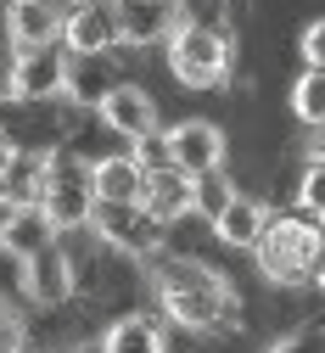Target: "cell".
I'll use <instances>...</instances> for the list:
<instances>
[{
    "instance_id": "obj_5",
    "label": "cell",
    "mask_w": 325,
    "mask_h": 353,
    "mask_svg": "<svg viewBox=\"0 0 325 353\" xmlns=\"http://www.w3.org/2000/svg\"><path fill=\"white\" fill-rule=\"evenodd\" d=\"M90 236H96V247H107L118 258H163L168 225H157L141 202H96Z\"/></svg>"
},
{
    "instance_id": "obj_20",
    "label": "cell",
    "mask_w": 325,
    "mask_h": 353,
    "mask_svg": "<svg viewBox=\"0 0 325 353\" xmlns=\"http://www.w3.org/2000/svg\"><path fill=\"white\" fill-rule=\"evenodd\" d=\"M292 118L303 129H314V135H325V68H303L292 79Z\"/></svg>"
},
{
    "instance_id": "obj_28",
    "label": "cell",
    "mask_w": 325,
    "mask_h": 353,
    "mask_svg": "<svg viewBox=\"0 0 325 353\" xmlns=\"http://www.w3.org/2000/svg\"><path fill=\"white\" fill-rule=\"evenodd\" d=\"M0 331H6V297H0Z\"/></svg>"
},
{
    "instance_id": "obj_27",
    "label": "cell",
    "mask_w": 325,
    "mask_h": 353,
    "mask_svg": "<svg viewBox=\"0 0 325 353\" xmlns=\"http://www.w3.org/2000/svg\"><path fill=\"white\" fill-rule=\"evenodd\" d=\"M28 6H62V0H28Z\"/></svg>"
},
{
    "instance_id": "obj_2",
    "label": "cell",
    "mask_w": 325,
    "mask_h": 353,
    "mask_svg": "<svg viewBox=\"0 0 325 353\" xmlns=\"http://www.w3.org/2000/svg\"><path fill=\"white\" fill-rule=\"evenodd\" d=\"M325 252V230L308 213H269V225L253 247V263L269 286H303Z\"/></svg>"
},
{
    "instance_id": "obj_22",
    "label": "cell",
    "mask_w": 325,
    "mask_h": 353,
    "mask_svg": "<svg viewBox=\"0 0 325 353\" xmlns=\"http://www.w3.org/2000/svg\"><path fill=\"white\" fill-rule=\"evenodd\" d=\"M236 191H242V185H236V180H230V174H224V168H219V174H202V180H197V213H202V219H208V225H213V219L224 213V202H230V196H236Z\"/></svg>"
},
{
    "instance_id": "obj_26",
    "label": "cell",
    "mask_w": 325,
    "mask_h": 353,
    "mask_svg": "<svg viewBox=\"0 0 325 353\" xmlns=\"http://www.w3.org/2000/svg\"><path fill=\"white\" fill-rule=\"evenodd\" d=\"M308 286H314V292L325 297V252H319V263H314V275H308Z\"/></svg>"
},
{
    "instance_id": "obj_3",
    "label": "cell",
    "mask_w": 325,
    "mask_h": 353,
    "mask_svg": "<svg viewBox=\"0 0 325 353\" xmlns=\"http://www.w3.org/2000/svg\"><path fill=\"white\" fill-rule=\"evenodd\" d=\"M236 68V39L219 23H191L179 17V28L168 34V73L185 90H219Z\"/></svg>"
},
{
    "instance_id": "obj_14",
    "label": "cell",
    "mask_w": 325,
    "mask_h": 353,
    "mask_svg": "<svg viewBox=\"0 0 325 353\" xmlns=\"http://www.w3.org/2000/svg\"><path fill=\"white\" fill-rule=\"evenodd\" d=\"M45 180H51V152H23L12 157V168L0 174V213L6 208H39L45 202Z\"/></svg>"
},
{
    "instance_id": "obj_9",
    "label": "cell",
    "mask_w": 325,
    "mask_h": 353,
    "mask_svg": "<svg viewBox=\"0 0 325 353\" xmlns=\"http://www.w3.org/2000/svg\"><path fill=\"white\" fill-rule=\"evenodd\" d=\"M62 46H68V57H112V51L124 46L112 0H84V6H68V17H62Z\"/></svg>"
},
{
    "instance_id": "obj_21",
    "label": "cell",
    "mask_w": 325,
    "mask_h": 353,
    "mask_svg": "<svg viewBox=\"0 0 325 353\" xmlns=\"http://www.w3.org/2000/svg\"><path fill=\"white\" fill-rule=\"evenodd\" d=\"M297 213L325 225V157H308L303 174H297Z\"/></svg>"
},
{
    "instance_id": "obj_13",
    "label": "cell",
    "mask_w": 325,
    "mask_h": 353,
    "mask_svg": "<svg viewBox=\"0 0 325 353\" xmlns=\"http://www.w3.org/2000/svg\"><path fill=\"white\" fill-rule=\"evenodd\" d=\"M112 12H118L124 46H135V51L168 46V34L179 28V6H163V0H112Z\"/></svg>"
},
{
    "instance_id": "obj_16",
    "label": "cell",
    "mask_w": 325,
    "mask_h": 353,
    "mask_svg": "<svg viewBox=\"0 0 325 353\" xmlns=\"http://www.w3.org/2000/svg\"><path fill=\"white\" fill-rule=\"evenodd\" d=\"M90 180H96V202H141V185H146V163H141V152L90 157Z\"/></svg>"
},
{
    "instance_id": "obj_31",
    "label": "cell",
    "mask_w": 325,
    "mask_h": 353,
    "mask_svg": "<svg viewBox=\"0 0 325 353\" xmlns=\"http://www.w3.org/2000/svg\"><path fill=\"white\" fill-rule=\"evenodd\" d=\"M163 6H179V0H163Z\"/></svg>"
},
{
    "instance_id": "obj_7",
    "label": "cell",
    "mask_w": 325,
    "mask_h": 353,
    "mask_svg": "<svg viewBox=\"0 0 325 353\" xmlns=\"http://www.w3.org/2000/svg\"><path fill=\"white\" fill-rule=\"evenodd\" d=\"M68 46H39V51H17L12 62V101L23 107H51V101H68Z\"/></svg>"
},
{
    "instance_id": "obj_29",
    "label": "cell",
    "mask_w": 325,
    "mask_h": 353,
    "mask_svg": "<svg viewBox=\"0 0 325 353\" xmlns=\"http://www.w3.org/2000/svg\"><path fill=\"white\" fill-rule=\"evenodd\" d=\"M314 157H325V135H319V146H314Z\"/></svg>"
},
{
    "instance_id": "obj_4",
    "label": "cell",
    "mask_w": 325,
    "mask_h": 353,
    "mask_svg": "<svg viewBox=\"0 0 325 353\" xmlns=\"http://www.w3.org/2000/svg\"><path fill=\"white\" fill-rule=\"evenodd\" d=\"M45 213H51L57 236H79L90 230V213H96V180H90V157L79 152H51V180H45Z\"/></svg>"
},
{
    "instance_id": "obj_12",
    "label": "cell",
    "mask_w": 325,
    "mask_h": 353,
    "mask_svg": "<svg viewBox=\"0 0 325 353\" xmlns=\"http://www.w3.org/2000/svg\"><path fill=\"white\" fill-rule=\"evenodd\" d=\"M45 247H57V225H51V213L45 208H6L0 213V258H12L17 270L45 252Z\"/></svg>"
},
{
    "instance_id": "obj_10",
    "label": "cell",
    "mask_w": 325,
    "mask_h": 353,
    "mask_svg": "<svg viewBox=\"0 0 325 353\" xmlns=\"http://www.w3.org/2000/svg\"><path fill=\"white\" fill-rule=\"evenodd\" d=\"M23 292H28V303H39V308L73 303V292H79V263H73V252H68L62 241L45 247V252H34V258L23 263Z\"/></svg>"
},
{
    "instance_id": "obj_30",
    "label": "cell",
    "mask_w": 325,
    "mask_h": 353,
    "mask_svg": "<svg viewBox=\"0 0 325 353\" xmlns=\"http://www.w3.org/2000/svg\"><path fill=\"white\" fill-rule=\"evenodd\" d=\"M62 6H84V0H62Z\"/></svg>"
},
{
    "instance_id": "obj_17",
    "label": "cell",
    "mask_w": 325,
    "mask_h": 353,
    "mask_svg": "<svg viewBox=\"0 0 325 353\" xmlns=\"http://www.w3.org/2000/svg\"><path fill=\"white\" fill-rule=\"evenodd\" d=\"M264 225H269V208L258 202V196H247V191H236L224 202V213L213 219V236L224 241V247H236V252H253L258 247V236H264Z\"/></svg>"
},
{
    "instance_id": "obj_11",
    "label": "cell",
    "mask_w": 325,
    "mask_h": 353,
    "mask_svg": "<svg viewBox=\"0 0 325 353\" xmlns=\"http://www.w3.org/2000/svg\"><path fill=\"white\" fill-rule=\"evenodd\" d=\"M141 208L157 219V225H179L185 213H197V180H191V174H179L174 163H146Z\"/></svg>"
},
{
    "instance_id": "obj_1",
    "label": "cell",
    "mask_w": 325,
    "mask_h": 353,
    "mask_svg": "<svg viewBox=\"0 0 325 353\" xmlns=\"http://www.w3.org/2000/svg\"><path fill=\"white\" fill-rule=\"evenodd\" d=\"M152 292L157 308L191 336H224L242 331V297L219 270L202 258H152Z\"/></svg>"
},
{
    "instance_id": "obj_15",
    "label": "cell",
    "mask_w": 325,
    "mask_h": 353,
    "mask_svg": "<svg viewBox=\"0 0 325 353\" xmlns=\"http://www.w3.org/2000/svg\"><path fill=\"white\" fill-rule=\"evenodd\" d=\"M62 17H68V6H28V0H6V34H12L17 51L62 46Z\"/></svg>"
},
{
    "instance_id": "obj_23",
    "label": "cell",
    "mask_w": 325,
    "mask_h": 353,
    "mask_svg": "<svg viewBox=\"0 0 325 353\" xmlns=\"http://www.w3.org/2000/svg\"><path fill=\"white\" fill-rule=\"evenodd\" d=\"M269 353H325V325H297L275 342Z\"/></svg>"
},
{
    "instance_id": "obj_8",
    "label": "cell",
    "mask_w": 325,
    "mask_h": 353,
    "mask_svg": "<svg viewBox=\"0 0 325 353\" xmlns=\"http://www.w3.org/2000/svg\"><path fill=\"white\" fill-rule=\"evenodd\" d=\"M96 118L112 129L118 141H129V146H152L163 135V107H157L152 90H141V84H112V96L101 101Z\"/></svg>"
},
{
    "instance_id": "obj_19",
    "label": "cell",
    "mask_w": 325,
    "mask_h": 353,
    "mask_svg": "<svg viewBox=\"0 0 325 353\" xmlns=\"http://www.w3.org/2000/svg\"><path fill=\"white\" fill-rule=\"evenodd\" d=\"M107 96H112L107 57H73V68H68V101L84 107V112H101Z\"/></svg>"
},
{
    "instance_id": "obj_25",
    "label": "cell",
    "mask_w": 325,
    "mask_h": 353,
    "mask_svg": "<svg viewBox=\"0 0 325 353\" xmlns=\"http://www.w3.org/2000/svg\"><path fill=\"white\" fill-rule=\"evenodd\" d=\"M12 157H17V141L6 135V123H0V174H6V168H12Z\"/></svg>"
},
{
    "instance_id": "obj_18",
    "label": "cell",
    "mask_w": 325,
    "mask_h": 353,
    "mask_svg": "<svg viewBox=\"0 0 325 353\" xmlns=\"http://www.w3.org/2000/svg\"><path fill=\"white\" fill-rule=\"evenodd\" d=\"M101 353H168V331L157 314L135 308V314H118L101 331Z\"/></svg>"
},
{
    "instance_id": "obj_24",
    "label": "cell",
    "mask_w": 325,
    "mask_h": 353,
    "mask_svg": "<svg viewBox=\"0 0 325 353\" xmlns=\"http://www.w3.org/2000/svg\"><path fill=\"white\" fill-rule=\"evenodd\" d=\"M297 51H303V62H308V68H325V17H314V23L303 28Z\"/></svg>"
},
{
    "instance_id": "obj_6",
    "label": "cell",
    "mask_w": 325,
    "mask_h": 353,
    "mask_svg": "<svg viewBox=\"0 0 325 353\" xmlns=\"http://www.w3.org/2000/svg\"><path fill=\"white\" fill-rule=\"evenodd\" d=\"M157 146H163V163H174L179 174H191V180L224 168V129L208 123V118H179V123H168L163 135H157Z\"/></svg>"
}]
</instances>
